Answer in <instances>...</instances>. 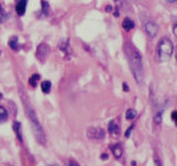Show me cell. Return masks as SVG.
Here are the masks:
<instances>
[{
    "label": "cell",
    "mask_w": 177,
    "mask_h": 166,
    "mask_svg": "<svg viewBox=\"0 0 177 166\" xmlns=\"http://www.w3.org/2000/svg\"><path fill=\"white\" fill-rule=\"evenodd\" d=\"M124 52L126 54L133 77H134V79H135V81L138 84H141L144 79V68L142 54L132 43H128V42L124 44Z\"/></svg>",
    "instance_id": "cell-1"
},
{
    "label": "cell",
    "mask_w": 177,
    "mask_h": 166,
    "mask_svg": "<svg viewBox=\"0 0 177 166\" xmlns=\"http://www.w3.org/2000/svg\"><path fill=\"white\" fill-rule=\"evenodd\" d=\"M25 95V94H23ZM22 99V103H23V106H25L26 110V114L28 116V120L30 122L31 125V130H32V133L34 137H36L37 142L42 145H45V142H47V138H45V134H44V131L42 128L40 122H39V119L37 117V114L34 112V110L32 109V106L29 103V100L27 99V97L25 95V99L23 97H21Z\"/></svg>",
    "instance_id": "cell-2"
},
{
    "label": "cell",
    "mask_w": 177,
    "mask_h": 166,
    "mask_svg": "<svg viewBox=\"0 0 177 166\" xmlns=\"http://www.w3.org/2000/svg\"><path fill=\"white\" fill-rule=\"evenodd\" d=\"M174 52V44L171 39L163 38L158 42L157 48H156V55H157V61L159 62H166L171 59V54Z\"/></svg>",
    "instance_id": "cell-3"
},
{
    "label": "cell",
    "mask_w": 177,
    "mask_h": 166,
    "mask_svg": "<svg viewBox=\"0 0 177 166\" xmlns=\"http://www.w3.org/2000/svg\"><path fill=\"white\" fill-rule=\"evenodd\" d=\"M86 135L91 140H103L105 137V131L101 127L91 126L86 131Z\"/></svg>",
    "instance_id": "cell-4"
},
{
    "label": "cell",
    "mask_w": 177,
    "mask_h": 166,
    "mask_svg": "<svg viewBox=\"0 0 177 166\" xmlns=\"http://www.w3.org/2000/svg\"><path fill=\"white\" fill-rule=\"evenodd\" d=\"M50 53V47L47 43H40L37 48V52H36V57L39 61L41 62H44L47 57Z\"/></svg>",
    "instance_id": "cell-5"
},
{
    "label": "cell",
    "mask_w": 177,
    "mask_h": 166,
    "mask_svg": "<svg viewBox=\"0 0 177 166\" xmlns=\"http://www.w3.org/2000/svg\"><path fill=\"white\" fill-rule=\"evenodd\" d=\"M144 30L146 32V34L151 39L155 38L156 34L158 33V26L153 21H148L144 25Z\"/></svg>",
    "instance_id": "cell-6"
},
{
    "label": "cell",
    "mask_w": 177,
    "mask_h": 166,
    "mask_svg": "<svg viewBox=\"0 0 177 166\" xmlns=\"http://www.w3.org/2000/svg\"><path fill=\"white\" fill-rule=\"evenodd\" d=\"M59 49L62 51L65 55L71 54V49H70V40L69 38H64L62 39L59 43Z\"/></svg>",
    "instance_id": "cell-7"
},
{
    "label": "cell",
    "mask_w": 177,
    "mask_h": 166,
    "mask_svg": "<svg viewBox=\"0 0 177 166\" xmlns=\"http://www.w3.org/2000/svg\"><path fill=\"white\" fill-rule=\"evenodd\" d=\"M108 131L110 133L111 135L113 136H119L120 135V125L119 123L115 121V120H112V121L108 123Z\"/></svg>",
    "instance_id": "cell-8"
},
{
    "label": "cell",
    "mask_w": 177,
    "mask_h": 166,
    "mask_svg": "<svg viewBox=\"0 0 177 166\" xmlns=\"http://www.w3.org/2000/svg\"><path fill=\"white\" fill-rule=\"evenodd\" d=\"M26 10H27V0H19L16 5V12L18 16H25Z\"/></svg>",
    "instance_id": "cell-9"
},
{
    "label": "cell",
    "mask_w": 177,
    "mask_h": 166,
    "mask_svg": "<svg viewBox=\"0 0 177 166\" xmlns=\"http://www.w3.org/2000/svg\"><path fill=\"white\" fill-rule=\"evenodd\" d=\"M111 151H112V153H113L114 157L115 158H121L122 155H123V147H122L121 144H113V145H111L110 146Z\"/></svg>",
    "instance_id": "cell-10"
},
{
    "label": "cell",
    "mask_w": 177,
    "mask_h": 166,
    "mask_svg": "<svg viewBox=\"0 0 177 166\" xmlns=\"http://www.w3.org/2000/svg\"><path fill=\"white\" fill-rule=\"evenodd\" d=\"M122 27H123V29H124L125 31H131L132 29H134L135 23H134V21H133L132 19H130V18H125V19L123 20V22H122Z\"/></svg>",
    "instance_id": "cell-11"
},
{
    "label": "cell",
    "mask_w": 177,
    "mask_h": 166,
    "mask_svg": "<svg viewBox=\"0 0 177 166\" xmlns=\"http://www.w3.org/2000/svg\"><path fill=\"white\" fill-rule=\"evenodd\" d=\"M12 127H14V132L16 133L17 135V138L19 140V142H22V135H21V123L18 121H14V125H12Z\"/></svg>",
    "instance_id": "cell-12"
},
{
    "label": "cell",
    "mask_w": 177,
    "mask_h": 166,
    "mask_svg": "<svg viewBox=\"0 0 177 166\" xmlns=\"http://www.w3.org/2000/svg\"><path fill=\"white\" fill-rule=\"evenodd\" d=\"M8 44H9V47H10L12 50H18V49H19V40H18V38H17V37H12V38H10Z\"/></svg>",
    "instance_id": "cell-13"
},
{
    "label": "cell",
    "mask_w": 177,
    "mask_h": 166,
    "mask_svg": "<svg viewBox=\"0 0 177 166\" xmlns=\"http://www.w3.org/2000/svg\"><path fill=\"white\" fill-rule=\"evenodd\" d=\"M51 86H52V84H51L50 81H43V82H41V90L44 94L49 93L50 90H51Z\"/></svg>",
    "instance_id": "cell-14"
},
{
    "label": "cell",
    "mask_w": 177,
    "mask_h": 166,
    "mask_svg": "<svg viewBox=\"0 0 177 166\" xmlns=\"http://www.w3.org/2000/svg\"><path fill=\"white\" fill-rule=\"evenodd\" d=\"M136 116H137V112H136V110H134V109H128V110L126 111L125 117H126V120H128V121L134 120Z\"/></svg>",
    "instance_id": "cell-15"
},
{
    "label": "cell",
    "mask_w": 177,
    "mask_h": 166,
    "mask_svg": "<svg viewBox=\"0 0 177 166\" xmlns=\"http://www.w3.org/2000/svg\"><path fill=\"white\" fill-rule=\"evenodd\" d=\"M41 11L43 12L44 16H49L50 14V6L45 0H41Z\"/></svg>",
    "instance_id": "cell-16"
},
{
    "label": "cell",
    "mask_w": 177,
    "mask_h": 166,
    "mask_svg": "<svg viewBox=\"0 0 177 166\" xmlns=\"http://www.w3.org/2000/svg\"><path fill=\"white\" fill-rule=\"evenodd\" d=\"M8 120V111L6 110L3 106H0V122L3 123Z\"/></svg>",
    "instance_id": "cell-17"
},
{
    "label": "cell",
    "mask_w": 177,
    "mask_h": 166,
    "mask_svg": "<svg viewBox=\"0 0 177 166\" xmlns=\"http://www.w3.org/2000/svg\"><path fill=\"white\" fill-rule=\"evenodd\" d=\"M162 119H163V110L160 109L159 111H157V113L155 114V119H154L155 124L156 125L162 124Z\"/></svg>",
    "instance_id": "cell-18"
},
{
    "label": "cell",
    "mask_w": 177,
    "mask_h": 166,
    "mask_svg": "<svg viewBox=\"0 0 177 166\" xmlns=\"http://www.w3.org/2000/svg\"><path fill=\"white\" fill-rule=\"evenodd\" d=\"M39 80H40V75L36 73V74H32V77L29 79V83H30V85L32 86V88H36Z\"/></svg>",
    "instance_id": "cell-19"
},
{
    "label": "cell",
    "mask_w": 177,
    "mask_h": 166,
    "mask_svg": "<svg viewBox=\"0 0 177 166\" xmlns=\"http://www.w3.org/2000/svg\"><path fill=\"white\" fill-rule=\"evenodd\" d=\"M6 20H7V14L5 9L2 8V6L0 5V23H3Z\"/></svg>",
    "instance_id": "cell-20"
},
{
    "label": "cell",
    "mask_w": 177,
    "mask_h": 166,
    "mask_svg": "<svg viewBox=\"0 0 177 166\" xmlns=\"http://www.w3.org/2000/svg\"><path fill=\"white\" fill-rule=\"evenodd\" d=\"M171 120L174 121L175 125H176L177 127V111H173V112H171Z\"/></svg>",
    "instance_id": "cell-21"
},
{
    "label": "cell",
    "mask_w": 177,
    "mask_h": 166,
    "mask_svg": "<svg viewBox=\"0 0 177 166\" xmlns=\"http://www.w3.org/2000/svg\"><path fill=\"white\" fill-rule=\"evenodd\" d=\"M134 130V125H131L128 128H127V131L125 132V137H130L131 136V133H132V131Z\"/></svg>",
    "instance_id": "cell-22"
},
{
    "label": "cell",
    "mask_w": 177,
    "mask_h": 166,
    "mask_svg": "<svg viewBox=\"0 0 177 166\" xmlns=\"http://www.w3.org/2000/svg\"><path fill=\"white\" fill-rule=\"evenodd\" d=\"M123 90H124L125 92H128V91H130V88H128V85H127L126 82L123 83Z\"/></svg>",
    "instance_id": "cell-23"
},
{
    "label": "cell",
    "mask_w": 177,
    "mask_h": 166,
    "mask_svg": "<svg viewBox=\"0 0 177 166\" xmlns=\"http://www.w3.org/2000/svg\"><path fill=\"white\" fill-rule=\"evenodd\" d=\"M173 32H174V34L177 37V20H176V22L174 23V27H173Z\"/></svg>",
    "instance_id": "cell-24"
},
{
    "label": "cell",
    "mask_w": 177,
    "mask_h": 166,
    "mask_svg": "<svg viewBox=\"0 0 177 166\" xmlns=\"http://www.w3.org/2000/svg\"><path fill=\"white\" fill-rule=\"evenodd\" d=\"M101 158H102V160H108V155L106 154V153H104V154L101 155Z\"/></svg>",
    "instance_id": "cell-25"
},
{
    "label": "cell",
    "mask_w": 177,
    "mask_h": 166,
    "mask_svg": "<svg viewBox=\"0 0 177 166\" xmlns=\"http://www.w3.org/2000/svg\"><path fill=\"white\" fill-rule=\"evenodd\" d=\"M105 10H106V12H111V11H112V7H111V6H106Z\"/></svg>",
    "instance_id": "cell-26"
},
{
    "label": "cell",
    "mask_w": 177,
    "mask_h": 166,
    "mask_svg": "<svg viewBox=\"0 0 177 166\" xmlns=\"http://www.w3.org/2000/svg\"><path fill=\"white\" fill-rule=\"evenodd\" d=\"M68 165H79V164L75 163V162H70V163H68Z\"/></svg>",
    "instance_id": "cell-27"
},
{
    "label": "cell",
    "mask_w": 177,
    "mask_h": 166,
    "mask_svg": "<svg viewBox=\"0 0 177 166\" xmlns=\"http://www.w3.org/2000/svg\"><path fill=\"white\" fill-rule=\"evenodd\" d=\"M175 59H176V62H177V47H176V51H175Z\"/></svg>",
    "instance_id": "cell-28"
},
{
    "label": "cell",
    "mask_w": 177,
    "mask_h": 166,
    "mask_svg": "<svg viewBox=\"0 0 177 166\" xmlns=\"http://www.w3.org/2000/svg\"><path fill=\"white\" fill-rule=\"evenodd\" d=\"M175 1H177V0H168V2H175Z\"/></svg>",
    "instance_id": "cell-29"
},
{
    "label": "cell",
    "mask_w": 177,
    "mask_h": 166,
    "mask_svg": "<svg viewBox=\"0 0 177 166\" xmlns=\"http://www.w3.org/2000/svg\"><path fill=\"white\" fill-rule=\"evenodd\" d=\"M1 97H2V94H1V92H0V100H1Z\"/></svg>",
    "instance_id": "cell-30"
},
{
    "label": "cell",
    "mask_w": 177,
    "mask_h": 166,
    "mask_svg": "<svg viewBox=\"0 0 177 166\" xmlns=\"http://www.w3.org/2000/svg\"><path fill=\"white\" fill-rule=\"evenodd\" d=\"M113 1H115V2H119L120 0H113Z\"/></svg>",
    "instance_id": "cell-31"
}]
</instances>
